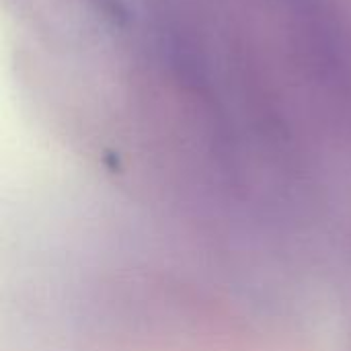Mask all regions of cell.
<instances>
[{
	"instance_id": "cell-1",
	"label": "cell",
	"mask_w": 351,
	"mask_h": 351,
	"mask_svg": "<svg viewBox=\"0 0 351 351\" xmlns=\"http://www.w3.org/2000/svg\"><path fill=\"white\" fill-rule=\"evenodd\" d=\"M101 6L105 10H109L111 14H119L121 12V2L119 0H101Z\"/></svg>"
}]
</instances>
